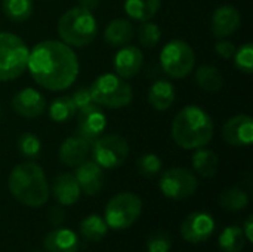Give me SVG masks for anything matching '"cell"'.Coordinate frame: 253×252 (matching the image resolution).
<instances>
[{
    "mask_svg": "<svg viewBox=\"0 0 253 252\" xmlns=\"http://www.w3.org/2000/svg\"><path fill=\"white\" fill-rule=\"evenodd\" d=\"M27 68L37 85L52 92L68 89L80 71L76 52L61 40L37 43L30 50Z\"/></svg>",
    "mask_w": 253,
    "mask_h": 252,
    "instance_id": "1",
    "label": "cell"
},
{
    "mask_svg": "<svg viewBox=\"0 0 253 252\" xmlns=\"http://www.w3.org/2000/svg\"><path fill=\"white\" fill-rule=\"evenodd\" d=\"M173 141L185 149L196 150L206 147L215 134V125L211 114L199 105H187L176 113L172 122Z\"/></svg>",
    "mask_w": 253,
    "mask_h": 252,
    "instance_id": "2",
    "label": "cell"
},
{
    "mask_svg": "<svg viewBox=\"0 0 253 252\" xmlns=\"http://www.w3.org/2000/svg\"><path fill=\"white\" fill-rule=\"evenodd\" d=\"M7 187L19 203L30 208L43 206L50 193L43 168L34 162L16 165L9 174Z\"/></svg>",
    "mask_w": 253,
    "mask_h": 252,
    "instance_id": "3",
    "label": "cell"
},
{
    "mask_svg": "<svg viewBox=\"0 0 253 252\" xmlns=\"http://www.w3.org/2000/svg\"><path fill=\"white\" fill-rule=\"evenodd\" d=\"M98 34L95 15L80 6L64 12L58 21V36L70 48H84L90 45Z\"/></svg>",
    "mask_w": 253,
    "mask_h": 252,
    "instance_id": "4",
    "label": "cell"
},
{
    "mask_svg": "<svg viewBox=\"0 0 253 252\" xmlns=\"http://www.w3.org/2000/svg\"><path fill=\"white\" fill-rule=\"evenodd\" d=\"M95 104L108 108L127 107L133 100L132 86L117 74L105 73L96 77L89 86Z\"/></svg>",
    "mask_w": 253,
    "mask_h": 252,
    "instance_id": "5",
    "label": "cell"
},
{
    "mask_svg": "<svg viewBox=\"0 0 253 252\" xmlns=\"http://www.w3.org/2000/svg\"><path fill=\"white\" fill-rule=\"evenodd\" d=\"M30 49L25 42L7 31H0V82L21 77L28 64Z\"/></svg>",
    "mask_w": 253,
    "mask_h": 252,
    "instance_id": "6",
    "label": "cell"
},
{
    "mask_svg": "<svg viewBox=\"0 0 253 252\" xmlns=\"http://www.w3.org/2000/svg\"><path fill=\"white\" fill-rule=\"evenodd\" d=\"M160 65L172 79H184L194 70V49L185 40L173 39L163 46L160 52Z\"/></svg>",
    "mask_w": 253,
    "mask_h": 252,
    "instance_id": "7",
    "label": "cell"
},
{
    "mask_svg": "<svg viewBox=\"0 0 253 252\" xmlns=\"http://www.w3.org/2000/svg\"><path fill=\"white\" fill-rule=\"evenodd\" d=\"M141 212H142L141 199L130 192H123L111 198L110 202L107 203L105 223L108 227L114 230H125L136 223Z\"/></svg>",
    "mask_w": 253,
    "mask_h": 252,
    "instance_id": "8",
    "label": "cell"
},
{
    "mask_svg": "<svg viewBox=\"0 0 253 252\" xmlns=\"http://www.w3.org/2000/svg\"><path fill=\"white\" fill-rule=\"evenodd\" d=\"M90 146L93 162L102 169H116L122 166L129 156V144L126 138L117 134H102Z\"/></svg>",
    "mask_w": 253,
    "mask_h": 252,
    "instance_id": "9",
    "label": "cell"
},
{
    "mask_svg": "<svg viewBox=\"0 0 253 252\" xmlns=\"http://www.w3.org/2000/svg\"><path fill=\"white\" fill-rule=\"evenodd\" d=\"M159 187L163 196H166L168 199L182 201L188 199L197 192L199 181L190 169L170 168L160 177Z\"/></svg>",
    "mask_w": 253,
    "mask_h": 252,
    "instance_id": "10",
    "label": "cell"
},
{
    "mask_svg": "<svg viewBox=\"0 0 253 252\" xmlns=\"http://www.w3.org/2000/svg\"><path fill=\"white\" fill-rule=\"evenodd\" d=\"M107 129V116L102 111L101 105L89 104L77 110V135L86 140L87 143H93L98 137H101Z\"/></svg>",
    "mask_w": 253,
    "mask_h": 252,
    "instance_id": "11",
    "label": "cell"
},
{
    "mask_svg": "<svg viewBox=\"0 0 253 252\" xmlns=\"http://www.w3.org/2000/svg\"><path fill=\"white\" fill-rule=\"evenodd\" d=\"M181 236L185 242L197 245L206 242L215 232V220L208 212H193L181 224Z\"/></svg>",
    "mask_w": 253,
    "mask_h": 252,
    "instance_id": "12",
    "label": "cell"
},
{
    "mask_svg": "<svg viewBox=\"0 0 253 252\" xmlns=\"http://www.w3.org/2000/svg\"><path fill=\"white\" fill-rule=\"evenodd\" d=\"M222 138L233 147H249L253 143V120L249 114H237L222 126Z\"/></svg>",
    "mask_w": 253,
    "mask_h": 252,
    "instance_id": "13",
    "label": "cell"
},
{
    "mask_svg": "<svg viewBox=\"0 0 253 252\" xmlns=\"http://www.w3.org/2000/svg\"><path fill=\"white\" fill-rule=\"evenodd\" d=\"M10 105L18 116L25 119H36L46 110V100L37 89L24 88L13 95Z\"/></svg>",
    "mask_w": 253,
    "mask_h": 252,
    "instance_id": "14",
    "label": "cell"
},
{
    "mask_svg": "<svg viewBox=\"0 0 253 252\" xmlns=\"http://www.w3.org/2000/svg\"><path fill=\"white\" fill-rule=\"evenodd\" d=\"M82 193L87 196H95L102 190L104 186V171L93 160H84L79 166H76L74 174Z\"/></svg>",
    "mask_w": 253,
    "mask_h": 252,
    "instance_id": "15",
    "label": "cell"
},
{
    "mask_svg": "<svg viewBox=\"0 0 253 252\" xmlns=\"http://www.w3.org/2000/svg\"><path fill=\"white\" fill-rule=\"evenodd\" d=\"M242 24L240 12L231 6L224 4L215 9L212 15V33L218 39H225L231 34H234Z\"/></svg>",
    "mask_w": 253,
    "mask_h": 252,
    "instance_id": "16",
    "label": "cell"
},
{
    "mask_svg": "<svg viewBox=\"0 0 253 252\" xmlns=\"http://www.w3.org/2000/svg\"><path fill=\"white\" fill-rule=\"evenodd\" d=\"M144 64V53L136 46H122V49L114 56V70L116 74L122 79L135 77Z\"/></svg>",
    "mask_w": 253,
    "mask_h": 252,
    "instance_id": "17",
    "label": "cell"
},
{
    "mask_svg": "<svg viewBox=\"0 0 253 252\" xmlns=\"http://www.w3.org/2000/svg\"><path fill=\"white\" fill-rule=\"evenodd\" d=\"M89 153H90V143H87L79 135H74L62 141L58 151V157L62 165L76 168L84 160H87Z\"/></svg>",
    "mask_w": 253,
    "mask_h": 252,
    "instance_id": "18",
    "label": "cell"
},
{
    "mask_svg": "<svg viewBox=\"0 0 253 252\" xmlns=\"http://www.w3.org/2000/svg\"><path fill=\"white\" fill-rule=\"evenodd\" d=\"M52 195L61 206L74 205L82 195L80 186L74 177V174L62 172L58 174L52 183Z\"/></svg>",
    "mask_w": 253,
    "mask_h": 252,
    "instance_id": "19",
    "label": "cell"
},
{
    "mask_svg": "<svg viewBox=\"0 0 253 252\" xmlns=\"http://www.w3.org/2000/svg\"><path fill=\"white\" fill-rule=\"evenodd\" d=\"M43 247L47 252H77L79 238L70 229H55L46 235Z\"/></svg>",
    "mask_w": 253,
    "mask_h": 252,
    "instance_id": "20",
    "label": "cell"
},
{
    "mask_svg": "<svg viewBox=\"0 0 253 252\" xmlns=\"http://www.w3.org/2000/svg\"><path fill=\"white\" fill-rule=\"evenodd\" d=\"M135 30L129 19L125 18H116L110 21L104 30V40L114 48L126 46L133 39Z\"/></svg>",
    "mask_w": 253,
    "mask_h": 252,
    "instance_id": "21",
    "label": "cell"
},
{
    "mask_svg": "<svg viewBox=\"0 0 253 252\" xmlns=\"http://www.w3.org/2000/svg\"><path fill=\"white\" fill-rule=\"evenodd\" d=\"M176 98L173 85L169 80H157L148 91V102L157 111H168Z\"/></svg>",
    "mask_w": 253,
    "mask_h": 252,
    "instance_id": "22",
    "label": "cell"
},
{
    "mask_svg": "<svg viewBox=\"0 0 253 252\" xmlns=\"http://www.w3.org/2000/svg\"><path fill=\"white\" fill-rule=\"evenodd\" d=\"M123 6L129 18L145 22L156 16L162 6V0H125Z\"/></svg>",
    "mask_w": 253,
    "mask_h": 252,
    "instance_id": "23",
    "label": "cell"
},
{
    "mask_svg": "<svg viewBox=\"0 0 253 252\" xmlns=\"http://www.w3.org/2000/svg\"><path fill=\"white\" fill-rule=\"evenodd\" d=\"M191 165L194 171L205 177V178H212L219 168V159L218 154L209 149H196V153L191 157Z\"/></svg>",
    "mask_w": 253,
    "mask_h": 252,
    "instance_id": "24",
    "label": "cell"
},
{
    "mask_svg": "<svg viewBox=\"0 0 253 252\" xmlns=\"http://www.w3.org/2000/svg\"><path fill=\"white\" fill-rule=\"evenodd\" d=\"M196 83L206 92H218L224 86V76L219 68L213 65H202L196 71Z\"/></svg>",
    "mask_w": 253,
    "mask_h": 252,
    "instance_id": "25",
    "label": "cell"
},
{
    "mask_svg": "<svg viewBox=\"0 0 253 252\" xmlns=\"http://www.w3.org/2000/svg\"><path fill=\"white\" fill-rule=\"evenodd\" d=\"M49 117L56 122V123H65L68 120H71L76 116L77 107L74 104V101L71 100L70 95H62V97H56L52 100V102L49 104Z\"/></svg>",
    "mask_w": 253,
    "mask_h": 252,
    "instance_id": "26",
    "label": "cell"
},
{
    "mask_svg": "<svg viewBox=\"0 0 253 252\" xmlns=\"http://www.w3.org/2000/svg\"><path fill=\"white\" fill-rule=\"evenodd\" d=\"M108 229L110 227L107 226L105 220L102 217H99L98 214H90L86 218H83L80 223L82 236L90 242H98V241L104 239Z\"/></svg>",
    "mask_w": 253,
    "mask_h": 252,
    "instance_id": "27",
    "label": "cell"
},
{
    "mask_svg": "<svg viewBox=\"0 0 253 252\" xmlns=\"http://www.w3.org/2000/svg\"><path fill=\"white\" fill-rule=\"evenodd\" d=\"M246 242L248 241L245 238L242 227L237 226H230L224 229L218 239L219 248L224 252H242L245 250Z\"/></svg>",
    "mask_w": 253,
    "mask_h": 252,
    "instance_id": "28",
    "label": "cell"
},
{
    "mask_svg": "<svg viewBox=\"0 0 253 252\" xmlns=\"http://www.w3.org/2000/svg\"><path fill=\"white\" fill-rule=\"evenodd\" d=\"M4 15L13 22H24L33 13V0H1Z\"/></svg>",
    "mask_w": 253,
    "mask_h": 252,
    "instance_id": "29",
    "label": "cell"
},
{
    "mask_svg": "<svg viewBox=\"0 0 253 252\" xmlns=\"http://www.w3.org/2000/svg\"><path fill=\"white\" fill-rule=\"evenodd\" d=\"M219 205L225 211L237 212V211L245 209L249 205V196L245 190L239 187H231V189H227L219 196Z\"/></svg>",
    "mask_w": 253,
    "mask_h": 252,
    "instance_id": "30",
    "label": "cell"
},
{
    "mask_svg": "<svg viewBox=\"0 0 253 252\" xmlns=\"http://www.w3.org/2000/svg\"><path fill=\"white\" fill-rule=\"evenodd\" d=\"M19 153L27 159H37L42 153V141L31 132H24L16 141Z\"/></svg>",
    "mask_w": 253,
    "mask_h": 252,
    "instance_id": "31",
    "label": "cell"
},
{
    "mask_svg": "<svg viewBox=\"0 0 253 252\" xmlns=\"http://www.w3.org/2000/svg\"><path fill=\"white\" fill-rule=\"evenodd\" d=\"M160 39H162V30L159 28L157 24L150 22V21L141 22V25L138 28V40L141 42L142 46L154 48V46H157Z\"/></svg>",
    "mask_w": 253,
    "mask_h": 252,
    "instance_id": "32",
    "label": "cell"
},
{
    "mask_svg": "<svg viewBox=\"0 0 253 252\" xmlns=\"http://www.w3.org/2000/svg\"><path fill=\"white\" fill-rule=\"evenodd\" d=\"M234 64L237 70L245 74H252L253 71V45L245 43L240 48H236L234 52Z\"/></svg>",
    "mask_w": 253,
    "mask_h": 252,
    "instance_id": "33",
    "label": "cell"
},
{
    "mask_svg": "<svg viewBox=\"0 0 253 252\" xmlns=\"http://www.w3.org/2000/svg\"><path fill=\"white\" fill-rule=\"evenodd\" d=\"M136 166L142 177H154L162 169V160L154 153H145L138 159Z\"/></svg>",
    "mask_w": 253,
    "mask_h": 252,
    "instance_id": "34",
    "label": "cell"
},
{
    "mask_svg": "<svg viewBox=\"0 0 253 252\" xmlns=\"http://www.w3.org/2000/svg\"><path fill=\"white\" fill-rule=\"evenodd\" d=\"M147 248L148 252H170L172 250V239L169 233L159 230L150 235L147 241Z\"/></svg>",
    "mask_w": 253,
    "mask_h": 252,
    "instance_id": "35",
    "label": "cell"
},
{
    "mask_svg": "<svg viewBox=\"0 0 253 252\" xmlns=\"http://www.w3.org/2000/svg\"><path fill=\"white\" fill-rule=\"evenodd\" d=\"M70 97H71V100L74 101L77 110L82 108V107H86V105H89V104H93V100H92V95H90V89H89L87 86H80V88H77V89L73 92V95H70Z\"/></svg>",
    "mask_w": 253,
    "mask_h": 252,
    "instance_id": "36",
    "label": "cell"
},
{
    "mask_svg": "<svg viewBox=\"0 0 253 252\" xmlns=\"http://www.w3.org/2000/svg\"><path fill=\"white\" fill-rule=\"evenodd\" d=\"M215 50L216 53L224 58V59H230L234 56V52H236V46L233 42L230 40H225V39H219L215 45Z\"/></svg>",
    "mask_w": 253,
    "mask_h": 252,
    "instance_id": "37",
    "label": "cell"
},
{
    "mask_svg": "<svg viewBox=\"0 0 253 252\" xmlns=\"http://www.w3.org/2000/svg\"><path fill=\"white\" fill-rule=\"evenodd\" d=\"M65 220V211L62 206H53L49 211V223L52 226H59Z\"/></svg>",
    "mask_w": 253,
    "mask_h": 252,
    "instance_id": "38",
    "label": "cell"
},
{
    "mask_svg": "<svg viewBox=\"0 0 253 252\" xmlns=\"http://www.w3.org/2000/svg\"><path fill=\"white\" fill-rule=\"evenodd\" d=\"M252 224H253V217L252 215H249V217L246 218V221H245L243 227H242V230H243V233H245V238H246V241H248V242H253Z\"/></svg>",
    "mask_w": 253,
    "mask_h": 252,
    "instance_id": "39",
    "label": "cell"
},
{
    "mask_svg": "<svg viewBox=\"0 0 253 252\" xmlns=\"http://www.w3.org/2000/svg\"><path fill=\"white\" fill-rule=\"evenodd\" d=\"M79 6L93 12L99 6V0H79Z\"/></svg>",
    "mask_w": 253,
    "mask_h": 252,
    "instance_id": "40",
    "label": "cell"
},
{
    "mask_svg": "<svg viewBox=\"0 0 253 252\" xmlns=\"http://www.w3.org/2000/svg\"><path fill=\"white\" fill-rule=\"evenodd\" d=\"M31 252H40V251H31Z\"/></svg>",
    "mask_w": 253,
    "mask_h": 252,
    "instance_id": "41",
    "label": "cell"
}]
</instances>
